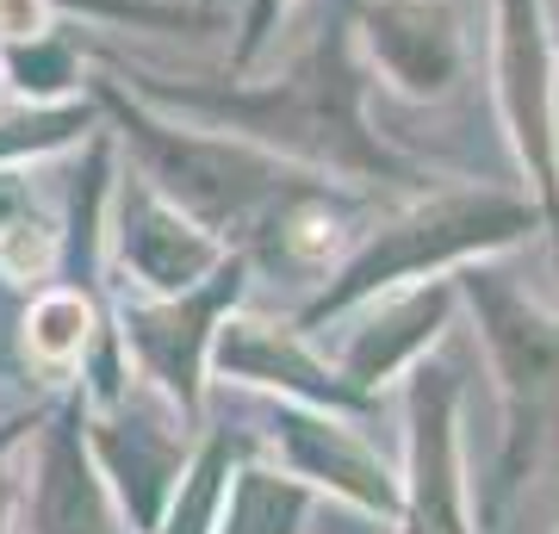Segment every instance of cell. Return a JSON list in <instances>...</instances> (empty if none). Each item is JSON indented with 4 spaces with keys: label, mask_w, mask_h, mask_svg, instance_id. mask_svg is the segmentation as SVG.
Returning a JSON list of instances; mask_svg holds the SVG:
<instances>
[{
    "label": "cell",
    "mask_w": 559,
    "mask_h": 534,
    "mask_svg": "<svg viewBox=\"0 0 559 534\" xmlns=\"http://www.w3.org/2000/svg\"><path fill=\"white\" fill-rule=\"evenodd\" d=\"M460 293L479 311V336L503 397V448L485 491V522H498L510 497L535 478L540 454L559 441V317H547L516 280L491 268H466Z\"/></svg>",
    "instance_id": "3"
},
{
    "label": "cell",
    "mask_w": 559,
    "mask_h": 534,
    "mask_svg": "<svg viewBox=\"0 0 559 534\" xmlns=\"http://www.w3.org/2000/svg\"><path fill=\"white\" fill-rule=\"evenodd\" d=\"M454 293H460L454 280L411 286V293H380L373 311H367V323H360L355 336H348V348H342V379L373 397L392 373L417 367V360L436 348V336L448 330Z\"/></svg>",
    "instance_id": "11"
},
{
    "label": "cell",
    "mask_w": 559,
    "mask_h": 534,
    "mask_svg": "<svg viewBox=\"0 0 559 534\" xmlns=\"http://www.w3.org/2000/svg\"><path fill=\"white\" fill-rule=\"evenodd\" d=\"M0 81H7V75H0Z\"/></svg>",
    "instance_id": "21"
},
{
    "label": "cell",
    "mask_w": 559,
    "mask_h": 534,
    "mask_svg": "<svg viewBox=\"0 0 559 534\" xmlns=\"http://www.w3.org/2000/svg\"><path fill=\"white\" fill-rule=\"evenodd\" d=\"M554 534H559V529H554Z\"/></svg>",
    "instance_id": "22"
},
{
    "label": "cell",
    "mask_w": 559,
    "mask_h": 534,
    "mask_svg": "<svg viewBox=\"0 0 559 534\" xmlns=\"http://www.w3.org/2000/svg\"><path fill=\"white\" fill-rule=\"evenodd\" d=\"M50 25H57V0H0V50L44 38Z\"/></svg>",
    "instance_id": "17"
},
{
    "label": "cell",
    "mask_w": 559,
    "mask_h": 534,
    "mask_svg": "<svg viewBox=\"0 0 559 534\" xmlns=\"http://www.w3.org/2000/svg\"><path fill=\"white\" fill-rule=\"evenodd\" d=\"M274 448L286 460V473L305 478L311 491H330L342 497L348 510L373 515L385 529H399L404 515V473L385 466V454L373 441H360L342 411H311V404H293V397H280L274 404Z\"/></svg>",
    "instance_id": "7"
},
{
    "label": "cell",
    "mask_w": 559,
    "mask_h": 534,
    "mask_svg": "<svg viewBox=\"0 0 559 534\" xmlns=\"http://www.w3.org/2000/svg\"><path fill=\"white\" fill-rule=\"evenodd\" d=\"M94 460H100V473L119 485L124 515H131L138 534H156L162 522H168V503H175L180 478L193 466V460H187V441H175L162 423L124 411V404L100 411V423H94Z\"/></svg>",
    "instance_id": "10"
},
{
    "label": "cell",
    "mask_w": 559,
    "mask_h": 534,
    "mask_svg": "<svg viewBox=\"0 0 559 534\" xmlns=\"http://www.w3.org/2000/svg\"><path fill=\"white\" fill-rule=\"evenodd\" d=\"M311 503H318V491H311L305 478L280 473V466H261L255 454H242V466L230 473V497H224V515H218L212 534H305Z\"/></svg>",
    "instance_id": "13"
},
{
    "label": "cell",
    "mask_w": 559,
    "mask_h": 534,
    "mask_svg": "<svg viewBox=\"0 0 559 534\" xmlns=\"http://www.w3.org/2000/svg\"><path fill=\"white\" fill-rule=\"evenodd\" d=\"M32 529L38 534H119L112 503H106L100 460L87 454V436H81V404H69V411L44 429Z\"/></svg>",
    "instance_id": "12"
},
{
    "label": "cell",
    "mask_w": 559,
    "mask_h": 534,
    "mask_svg": "<svg viewBox=\"0 0 559 534\" xmlns=\"http://www.w3.org/2000/svg\"><path fill=\"white\" fill-rule=\"evenodd\" d=\"M112 242H119V268L156 298L193 293L200 280H212L224 261H230V249H224L200 218H187L175 199L162 193V187H150L143 175H131L119 187Z\"/></svg>",
    "instance_id": "8"
},
{
    "label": "cell",
    "mask_w": 559,
    "mask_h": 534,
    "mask_svg": "<svg viewBox=\"0 0 559 534\" xmlns=\"http://www.w3.org/2000/svg\"><path fill=\"white\" fill-rule=\"evenodd\" d=\"M404 423H411V454H404L399 534H479L460 460V373L448 360H417Z\"/></svg>",
    "instance_id": "6"
},
{
    "label": "cell",
    "mask_w": 559,
    "mask_h": 534,
    "mask_svg": "<svg viewBox=\"0 0 559 534\" xmlns=\"http://www.w3.org/2000/svg\"><path fill=\"white\" fill-rule=\"evenodd\" d=\"M94 99L112 112L119 138L138 150V175L150 187H162L187 218H200L218 242L255 237L286 199L323 187V180L286 168L274 150H261L249 138H230V131L224 138H200V131H175V124L150 119V106L124 99L119 81H100Z\"/></svg>",
    "instance_id": "2"
},
{
    "label": "cell",
    "mask_w": 559,
    "mask_h": 534,
    "mask_svg": "<svg viewBox=\"0 0 559 534\" xmlns=\"http://www.w3.org/2000/svg\"><path fill=\"white\" fill-rule=\"evenodd\" d=\"M528 224H535V212L522 199H503V193L429 199L417 212L392 218L385 230H373L355 256L342 261L336 280L299 311V330H323L330 317L355 311V305H373L380 293H399L404 280L441 274V268H466L485 249H510Z\"/></svg>",
    "instance_id": "4"
},
{
    "label": "cell",
    "mask_w": 559,
    "mask_h": 534,
    "mask_svg": "<svg viewBox=\"0 0 559 534\" xmlns=\"http://www.w3.org/2000/svg\"><path fill=\"white\" fill-rule=\"evenodd\" d=\"M0 75L13 81L32 106H62V99H81V38H69L62 25H50L44 38L32 44H7L0 50Z\"/></svg>",
    "instance_id": "15"
},
{
    "label": "cell",
    "mask_w": 559,
    "mask_h": 534,
    "mask_svg": "<svg viewBox=\"0 0 559 534\" xmlns=\"http://www.w3.org/2000/svg\"><path fill=\"white\" fill-rule=\"evenodd\" d=\"M212 360L237 385H267V392L293 397V404H311V411H342V416L373 411V397L360 385H348L342 367H330V360H318L305 348V330H280V323H255V317H224Z\"/></svg>",
    "instance_id": "9"
},
{
    "label": "cell",
    "mask_w": 559,
    "mask_h": 534,
    "mask_svg": "<svg viewBox=\"0 0 559 534\" xmlns=\"http://www.w3.org/2000/svg\"><path fill=\"white\" fill-rule=\"evenodd\" d=\"M25 436V423H13V429H0V522H7V448Z\"/></svg>",
    "instance_id": "20"
},
{
    "label": "cell",
    "mask_w": 559,
    "mask_h": 534,
    "mask_svg": "<svg viewBox=\"0 0 559 534\" xmlns=\"http://www.w3.org/2000/svg\"><path fill=\"white\" fill-rule=\"evenodd\" d=\"M94 348V305L81 286H57V293H38L32 311H25V355L38 367H75Z\"/></svg>",
    "instance_id": "16"
},
{
    "label": "cell",
    "mask_w": 559,
    "mask_h": 534,
    "mask_svg": "<svg viewBox=\"0 0 559 534\" xmlns=\"http://www.w3.org/2000/svg\"><path fill=\"white\" fill-rule=\"evenodd\" d=\"M299 0H249V20H242V50H237V62H255V50H261V38L274 32L286 13H293Z\"/></svg>",
    "instance_id": "18"
},
{
    "label": "cell",
    "mask_w": 559,
    "mask_h": 534,
    "mask_svg": "<svg viewBox=\"0 0 559 534\" xmlns=\"http://www.w3.org/2000/svg\"><path fill=\"white\" fill-rule=\"evenodd\" d=\"M131 81H138L143 99L200 112L218 131H237V138L280 150V156H305L355 180H417L411 162H399L385 143L360 131L355 75L342 62V38H323L280 87H168V81L143 75V69H131Z\"/></svg>",
    "instance_id": "1"
},
{
    "label": "cell",
    "mask_w": 559,
    "mask_h": 534,
    "mask_svg": "<svg viewBox=\"0 0 559 534\" xmlns=\"http://www.w3.org/2000/svg\"><path fill=\"white\" fill-rule=\"evenodd\" d=\"M242 280H249V256H230L193 293H168V298L150 293V298H131L119 311L124 355H138L143 379H156L162 392H168L180 423H200L205 360H212V342H218L230 305L242 298Z\"/></svg>",
    "instance_id": "5"
},
{
    "label": "cell",
    "mask_w": 559,
    "mask_h": 534,
    "mask_svg": "<svg viewBox=\"0 0 559 534\" xmlns=\"http://www.w3.org/2000/svg\"><path fill=\"white\" fill-rule=\"evenodd\" d=\"M242 454H255L249 448V436H212L205 441V454L187 466V478H180L175 503H168V522H162L156 534H212L224 515V497H230V473L242 466Z\"/></svg>",
    "instance_id": "14"
},
{
    "label": "cell",
    "mask_w": 559,
    "mask_h": 534,
    "mask_svg": "<svg viewBox=\"0 0 559 534\" xmlns=\"http://www.w3.org/2000/svg\"><path fill=\"white\" fill-rule=\"evenodd\" d=\"M25 212H38V193H32V180L20 168H0V237L25 218Z\"/></svg>",
    "instance_id": "19"
}]
</instances>
